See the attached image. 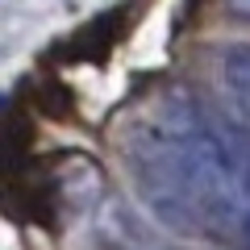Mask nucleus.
Masks as SVG:
<instances>
[{
  "label": "nucleus",
  "mask_w": 250,
  "mask_h": 250,
  "mask_svg": "<svg viewBox=\"0 0 250 250\" xmlns=\"http://www.w3.org/2000/svg\"><path fill=\"white\" fill-rule=\"evenodd\" d=\"M117 154L163 225L250 250V125L192 88H159L117 121Z\"/></svg>",
  "instance_id": "nucleus-1"
},
{
  "label": "nucleus",
  "mask_w": 250,
  "mask_h": 250,
  "mask_svg": "<svg viewBox=\"0 0 250 250\" xmlns=\"http://www.w3.org/2000/svg\"><path fill=\"white\" fill-rule=\"evenodd\" d=\"M221 88L229 96L233 113L250 125V46L246 42L221 50Z\"/></svg>",
  "instance_id": "nucleus-2"
},
{
  "label": "nucleus",
  "mask_w": 250,
  "mask_h": 250,
  "mask_svg": "<svg viewBox=\"0 0 250 250\" xmlns=\"http://www.w3.org/2000/svg\"><path fill=\"white\" fill-rule=\"evenodd\" d=\"M229 9L242 13V17H250V0H229Z\"/></svg>",
  "instance_id": "nucleus-3"
}]
</instances>
